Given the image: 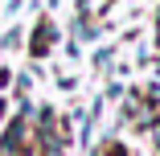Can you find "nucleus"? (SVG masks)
<instances>
[{
    "mask_svg": "<svg viewBox=\"0 0 160 156\" xmlns=\"http://www.w3.org/2000/svg\"><path fill=\"white\" fill-rule=\"evenodd\" d=\"M17 41H21V33H17V29H12V33H4V41H0V49H12Z\"/></svg>",
    "mask_w": 160,
    "mask_h": 156,
    "instance_id": "obj_3",
    "label": "nucleus"
},
{
    "mask_svg": "<svg viewBox=\"0 0 160 156\" xmlns=\"http://www.w3.org/2000/svg\"><path fill=\"white\" fill-rule=\"evenodd\" d=\"M49 37H53V29H49V25H41L37 33H33V53H37V58L49 49Z\"/></svg>",
    "mask_w": 160,
    "mask_h": 156,
    "instance_id": "obj_1",
    "label": "nucleus"
},
{
    "mask_svg": "<svg viewBox=\"0 0 160 156\" xmlns=\"http://www.w3.org/2000/svg\"><path fill=\"white\" fill-rule=\"evenodd\" d=\"M152 140H156V148H160V123H156V132H152Z\"/></svg>",
    "mask_w": 160,
    "mask_h": 156,
    "instance_id": "obj_4",
    "label": "nucleus"
},
{
    "mask_svg": "<svg viewBox=\"0 0 160 156\" xmlns=\"http://www.w3.org/2000/svg\"><path fill=\"white\" fill-rule=\"evenodd\" d=\"M107 4H111V0H82V4H78V8H82V13H103Z\"/></svg>",
    "mask_w": 160,
    "mask_h": 156,
    "instance_id": "obj_2",
    "label": "nucleus"
},
{
    "mask_svg": "<svg viewBox=\"0 0 160 156\" xmlns=\"http://www.w3.org/2000/svg\"><path fill=\"white\" fill-rule=\"evenodd\" d=\"M156 17H160V13H156Z\"/></svg>",
    "mask_w": 160,
    "mask_h": 156,
    "instance_id": "obj_5",
    "label": "nucleus"
}]
</instances>
